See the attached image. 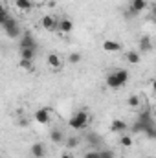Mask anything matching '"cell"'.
<instances>
[{"label": "cell", "instance_id": "obj_1", "mask_svg": "<svg viewBox=\"0 0 156 158\" xmlns=\"http://www.w3.org/2000/svg\"><path fill=\"white\" fill-rule=\"evenodd\" d=\"M129 77H130V76H129V72H127V70L117 68V70L110 72V74L107 76V86L117 90V88H121V86H125V85L129 83Z\"/></svg>", "mask_w": 156, "mask_h": 158}, {"label": "cell", "instance_id": "obj_2", "mask_svg": "<svg viewBox=\"0 0 156 158\" xmlns=\"http://www.w3.org/2000/svg\"><path fill=\"white\" fill-rule=\"evenodd\" d=\"M154 125V118H153V110L151 109H143L140 112V118L136 121V125L132 127L134 132H145L147 127H153Z\"/></svg>", "mask_w": 156, "mask_h": 158}, {"label": "cell", "instance_id": "obj_3", "mask_svg": "<svg viewBox=\"0 0 156 158\" xmlns=\"http://www.w3.org/2000/svg\"><path fill=\"white\" fill-rule=\"evenodd\" d=\"M88 123H90V114L86 110H77V112H74L70 116V119H68V125L74 131H83Z\"/></svg>", "mask_w": 156, "mask_h": 158}, {"label": "cell", "instance_id": "obj_4", "mask_svg": "<svg viewBox=\"0 0 156 158\" xmlns=\"http://www.w3.org/2000/svg\"><path fill=\"white\" fill-rule=\"evenodd\" d=\"M2 30L6 31V35H7L9 39H18V37H20V33H22V30H20V26H18L17 19H13L11 15H7V19L4 20Z\"/></svg>", "mask_w": 156, "mask_h": 158}, {"label": "cell", "instance_id": "obj_5", "mask_svg": "<svg viewBox=\"0 0 156 158\" xmlns=\"http://www.w3.org/2000/svg\"><path fill=\"white\" fill-rule=\"evenodd\" d=\"M147 7H149V2H147V0H132L130 6H129V11H125V15H127V17H138V15H142Z\"/></svg>", "mask_w": 156, "mask_h": 158}, {"label": "cell", "instance_id": "obj_6", "mask_svg": "<svg viewBox=\"0 0 156 158\" xmlns=\"http://www.w3.org/2000/svg\"><path fill=\"white\" fill-rule=\"evenodd\" d=\"M18 46L20 48H28V50H35L37 52V39H35V35L31 33V31H24V33H20V37H18Z\"/></svg>", "mask_w": 156, "mask_h": 158}, {"label": "cell", "instance_id": "obj_7", "mask_svg": "<svg viewBox=\"0 0 156 158\" xmlns=\"http://www.w3.org/2000/svg\"><path fill=\"white\" fill-rule=\"evenodd\" d=\"M40 24H42V28H44L46 31H50V33H55V31L59 30V19L53 17V15H44L42 20H40Z\"/></svg>", "mask_w": 156, "mask_h": 158}, {"label": "cell", "instance_id": "obj_8", "mask_svg": "<svg viewBox=\"0 0 156 158\" xmlns=\"http://www.w3.org/2000/svg\"><path fill=\"white\" fill-rule=\"evenodd\" d=\"M50 114H51V109L50 107H42L35 110V121H39L40 125H46L50 123Z\"/></svg>", "mask_w": 156, "mask_h": 158}, {"label": "cell", "instance_id": "obj_9", "mask_svg": "<svg viewBox=\"0 0 156 158\" xmlns=\"http://www.w3.org/2000/svg\"><path fill=\"white\" fill-rule=\"evenodd\" d=\"M72 30H74V22L70 20V19H59V33H63V35H70L72 33Z\"/></svg>", "mask_w": 156, "mask_h": 158}, {"label": "cell", "instance_id": "obj_10", "mask_svg": "<svg viewBox=\"0 0 156 158\" xmlns=\"http://www.w3.org/2000/svg\"><path fill=\"white\" fill-rule=\"evenodd\" d=\"M30 153H31V156H33V158H44V156H46V147H44V143L35 142V143L31 145Z\"/></svg>", "mask_w": 156, "mask_h": 158}, {"label": "cell", "instance_id": "obj_11", "mask_svg": "<svg viewBox=\"0 0 156 158\" xmlns=\"http://www.w3.org/2000/svg\"><path fill=\"white\" fill-rule=\"evenodd\" d=\"M125 61H127L129 64H140L142 55H140V52H138V50H129V52L125 53Z\"/></svg>", "mask_w": 156, "mask_h": 158}, {"label": "cell", "instance_id": "obj_12", "mask_svg": "<svg viewBox=\"0 0 156 158\" xmlns=\"http://www.w3.org/2000/svg\"><path fill=\"white\" fill-rule=\"evenodd\" d=\"M103 50H105V52H109V53H116V52L121 50V44H119L117 40L107 39V40H103Z\"/></svg>", "mask_w": 156, "mask_h": 158}, {"label": "cell", "instance_id": "obj_13", "mask_svg": "<svg viewBox=\"0 0 156 158\" xmlns=\"http://www.w3.org/2000/svg\"><path fill=\"white\" fill-rule=\"evenodd\" d=\"M48 64H50L53 70H59V68H63L64 63H63V59H61L57 53H50V55H48Z\"/></svg>", "mask_w": 156, "mask_h": 158}, {"label": "cell", "instance_id": "obj_14", "mask_svg": "<svg viewBox=\"0 0 156 158\" xmlns=\"http://www.w3.org/2000/svg\"><path fill=\"white\" fill-rule=\"evenodd\" d=\"M138 46H140V50H142L143 53H149V52L153 50V40H151V37L145 35V37L140 39V44H138Z\"/></svg>", "mask_w": 156, "mask_h": 158}, {"label": "cell", "instance_id": "obj_15", "mask_svg": "<svg viewBox=\"0 0 156 158\" xmlns=\"http://www.w3.org/2000/svg\"><path fill=\"white\" fill-rule=\"evenodd\" d=\"M15 6H17V9L24 11V13H28V11L33 9V2L31 0H15Z\"/></svg>", "mask_w": 156, "mask_h": 158}, {"label": "cell", "instance_id": "obj_16", "mask_svg": "<svg viewBox=\"0 0 156 158\" xmlns=\"http://www.w3.org/2000/svg\"><path fill=\"white\" fill-rule=\"evenodd\" d=\"M110 131H112V132H125V131H127V123H125L123 119H114V121L110 123Z\"/></svg>", "mask_w": 156, "mask_h": 158}, {"label": "cell", "instance_id": "obj_17", "mask_svg": "<svg viewBox=\"0 0 156 158\" xmlns=\"http://www.w3.org/2000/svg\"><path fill=\"white\" fill-rule=\"evenodd\" d=\"M35 50H28V48H20V59H28V61H33L35 59Z\"/></svg>", "mask_w": 156, "mask_h": 158}, {"label": "cell", "instance_id": "obj_18", "mask_svg": "<svg viewBox=\"0 0 156 158\" xmlns=\"http://www.w3.org/2000/svg\"><path fill=\"white\" fill-rule=\"evenodd\" d=\"M140 103H142V101H140V98H138L136 94L129 96V99H127V105H129L130 109H138V107H140Z\"/></svg>", "mask_w": 156, "mask_h": 158}, {"label": "cell", "instance_id": "obj_19", "mask_svg": "<svg viewBox=\"0 0 156 158\" xmlns=\"http://www.w3.org/2000/svg\"><path fill=\"white\" fill-rule=\"evenodd\" d=\"M50 138H51L55 143H61V142H63V138H64V134H63L59 129H53V131L50 132Z\"/></svg>", "mask_w": 156, "mask_h": 158}, {"label": "cell", "instance_id": "obj_20", "mask_svg": "<svg viewBox=\"0 0 156 158\" xmlns=\"http://www.w3.org/2000/svg\"><path fill=\"white\" fill-rule=\"evenodd\" d=\"M81 59H83V55L77 53V52H74V53H70V55H68V64H79V63H81Z\"/></svg>", "mask_w": 156, "mask_h": 158}, {"label": "cell", "instance_id": "obj_21", "mask_svg": "<svg viewBox=\"0 0 156 158\" xmlns=\"http://www.w3.org/2000/svg\"><path fill=\"white\" fill-rule=\"evenodd\" d=\"M77 145H79V138L77 136H70V138L66 140V149H68V151H70V149H76Z\"/></svg>", "mask_w": 156, "mask_h": 158}, {"label": "cell", "instance_id": "obj_22", "mask_svg": "<svg viewBox=\"0 0 156 158\" xmlns=\"http://www.w3.org/2000/svg\"><path fill=\"white\" fill-rule=\"evenodd\" d=\"M18 64H20V68H24V70H30V72L33 70V61H28V59H20V63H18Z\"/></svg>", "mask_w": 156, "mask_h": 158}, {"label": "cell", "instance_id": "obj_23", "mask_svg": "<svg viewBox=\"0 0 156 158\" xmlns=\"http://www.w3.org/2000/svg\"><path fill=\"white\" fill-rule=\"evenodd\" d=\"M7 19V9H6V6L0 2V26L4 24V20Z\"/></svg>", "mask_w": 156, "mask_h": 158}, {"label": "cell", "instance_id": "obj_24", "mask_svg": "<svg viewBox=\"0 0 156 158\" xmlns=\"http://www.w3.org/2000/svg\"><path fill=\"white\" fill-rule=\"evenodd\" d=\"M119 142H121L123 147H130V145H132V138H130V136H121Z\"/></svg>", "mask_w": 156, "mask_h": 158}, {"label": "cell", "instance_id": "obj_25", "mask_svg": "<svg viewBox=\"0 0 156 158\" xmlns=\"http://www.w3.org/2000/svg\"><path fill=\"white\" fill-rule=\"evenodd\" d=\"M83 158H101V155H99V151L97 149H94V151H90V153H86Z\"/></svg>", "mask_w": 156, "mask_h": 158}, {"label": "cell", "instance_id": "obj_26", "mask_svg": "<svg viewBox=\"0 0 156 158\" xmlns=\"http://www.w3.org/2000/svg\"><path fill=\"white\" fill-rule=\"evenodd\" d=\"M99 155H101V158H116L112 151H99Z\"/></svg>", "mask_w": 156, "mask_h": 158}, {"label": "cell", "instance_id": "obj_27", "mask_svg": "<svg viewBox=\"0 0 156 158\" xmlns=\"http://www.w3.org/2000/svg\"><path fill=\"white\" fill-rule=\"evenodd\" d=\"M86 138H88L90 143H99V136H96V134H88Z\"/></svg>", "mask_w": 156, "mask_h": 158}, {"label": "cell", "instance_id": "obj_28", "mask_svg": "<svg viewBox=\"0 0 156 158\" xmlns=\"http://www.w3.org/2000/svg\"><path fill=\"white\" fill-rule=\"evenodd\" d=\"M61 158H74V155H72L70 151H66V153H63V155H61Z\"/></svg>", "mask_w": 156, "mask_h": 158}, {"label": "cell", "instance_id": "obj_29", "mask_svg": "<svg viewBox=\"0 0 156 158\" xmlns=\"http://www.w3.org/2000/svg\"><path fill=\"white\" fill-rule=\"evenodd\" d=\"M18 125H22V127H28V125H30V121L24 118V119H20V123H18Z\"/></svg>", "mask_w": 156, "mask_h": 158}]
</instances>
